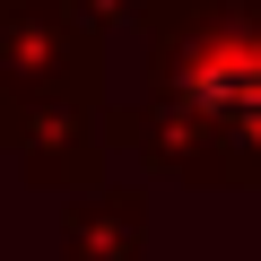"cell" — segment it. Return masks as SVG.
Wrapping results in <instances>:
<instances>
[{
	"label": "cell",
	"mask_w": 261,
	"mask_h": 261,
	"mask_svg": "<svg viewBox=\"0 0 261 261\" xmlns=\"http://www.w3.org/2000/svg\"><path fill=\"white\" fill-rule=\"evenodd\" d=\"M200 87H209V105H218V113H235V122H244V140H261V53H226Z\"/></svg>",
	"instance_id": "6da1fadb"
}]
</instances>
